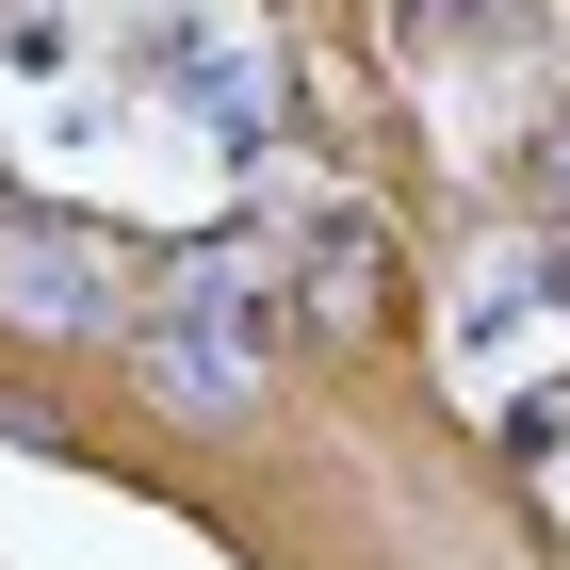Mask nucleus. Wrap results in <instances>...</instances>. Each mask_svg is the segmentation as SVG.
Here are the masks:
<instances>
[{
	"instance_id": "obj_1",
	"label": "nucleus",
	"mask_w": 570,
	"mask_h": 570,
	"mask_svg": "<svg viewBox=\"0 0 570 570\" xmlns=\"http://www.w3.org/2000/svg\"><path fill=\"white\" fill-rule=\"evenodd\" d=\"M245 375H262V294H228V277L196 262L179 309L147 326V392L164 407H245Z\"/></svg>"
},
{
	"instance_id": "obj_2",
	"label": "nucleus",
	"mask_w": 570,
	"mask_h": 570,
	"mask_svg": "<svg viewBox=\"0 0 570 570\" xmlns=\"http://www.w3.org/2000/svg\"><path fill=\"white\" fill-rule=\"evenodd\" d=\"M294 309L326 326V343L392 309V245H375V213H309V228H294Z\"/></svg>"
},
{
	"instance_id": "obj_3",
	"label": "nucleus",
	"mask_w": 570,
	"mask_h": 570,
	"mask_svg": "<svg viewBox=\"0 0 570 570\" xmlns=\"http://www.w3.org/2000/svg\"><path fill=\"white\" fill-rule=\"evenodd\" d=\"M554 179H570V131H554Z\"/></svg>"
}]
</instances>
